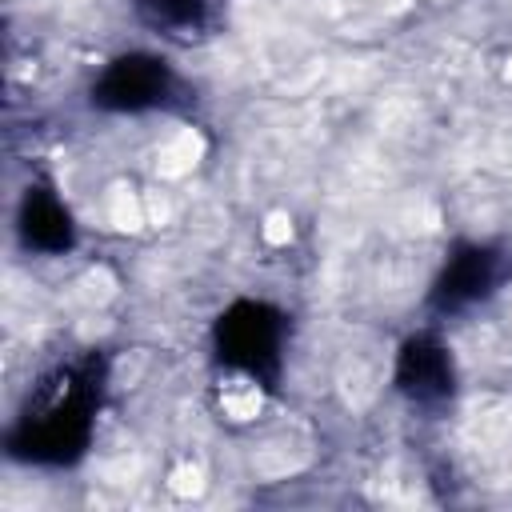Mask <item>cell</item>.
Wrapping results in <instances>:
<instances>
[{
	"instance_id": "cell-1",
	"label": "cell",
	"mask_w": 512,
	"mask_h": 512,
	"mask_svg": "<svg viewBox=\"0 0 512 512\" xmlns=\"http://www.w3.org/2000/svg\"><path fill=\"white\" fill-rule=\"evenodd\" d=\"M100 392H104V364L96 356L68 360L48 376H40L8 436L12 456L32 464H72L92 440Z\"/></svg>"
},
{
	"instance_id": "cell-6",
	"label": "cell",
	"mask_w": 512,
	"mask_h": 512,
	"mask_svg": "<svg viewBox=\"0 0 512 512\" xmlns=\"http://www.w3.org/2000/svg\"><path fill=\"white\" fill-rule=\"evenodd\" d=\"M136 16L164 40L196 44L220 24V0H136Z\"/></svg>"
},
{
	"instance_id": "cell-3",
	"label": "cell",
	"mask_w": 512,
	"mask_h": 512,
	"mask_svg": "<svg viewBox=\"0 0 512 512\" xmlns=\"http://www.w3.org/2000/svg\"><path fill=\"white\" fill-rule=\"evenodd\" d=\"M176 76L160 56L148 52H128L116 56L92 84V104L108 112H144L156 108L172 96Z\"/></svg>"
},
{
	"instance_id": "cell-2",
	"label": "cell",
	"mask_w": 512,
	"mask_h": 512,
	"mask_svg": "<svg viewBox=\"0 0 512 512\" xmlns=\"http://www.w3.org/2000/svg\"><path fill=\"white\" fill-rule=\"evenodd\" d=\"M216 356L228 372L244 376L248 384L272 388L284 364V316L260 300H240L216 320Z\"/></svg>"
},
{
	"instance_id": "cell-7",
	"label": "cell",
	"mask_w": 512,
	"mask_h": 512,
	"mask_svg": "<svg viewBox=\"0 0 512 512\" xmlns=\"http://www.w3.org/2000/svg\"><path fill=\"white\" fill-rule=\"evenodd\" d=\"M72 216L48 188H28L20 204V240L36 252H68L72 248Z\"/></svg>"
},
{
	"instance_id": "cell-5",
	"label": "cell",
	"mask_w": 512,
	"mask_h": 512,
	"mask_svg": "<svg viewBox=\"0 0 512 512\" xmlns=\"http://www.w3.org/2000/svg\"><path fill=\"white\" fill-rule=\"evenodd\" d=\"M396 388H400L412 404H420V408L444 404V400L452 396V388H456L452 352H448L436 336H428V332L404 340V348H400V356H396Z\"/></svg>"
},
{
	"instance_id": "cell-4",
	"label": "cell",
	"mask_w": 512,
	"mask_h": 512,
	"mask_svg": "<svg viewBox=\"0 0 512 512\" xmlns=\"http://www.w3.org/2000/svg\"><path fill=\"white\" fill-rule=\"evenodd\" d=\"M508 272V260L500 248L492 244H456L452 256L444 260L432 292H428V304L436 312H464L472 304H480L484 296L496 292V284L504 280Z\"/></svg>"
}]
</instances>
